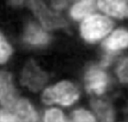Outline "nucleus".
<instances>
[{"instance_id": "nucleus-1", "label": "nucleus", "mask_w": 128, "mask_h": 122, "mask_svg": "<svg viewBox=\"0 0 128 122\" xmlns=\"http://www.w3.org/2000/svg\"><path fill=\"white\" fill-rule=\"evenodd\" d=\"M113 23L110 19L99 14L86 17L81 25V34L86 41L94 43L110 32Z\"/></svg>"}, {"instance_id": "nucleus-2", "label": "nucleus", "mask_w": 128, "mask_h": 122, "mask_svg": "<svg viewBox=\"0 0 128 122\" xmlns=\"http://www.w3.org/2000/svg\"><path fill=\"white\" fill-rule=\"evenodd\" d=\"M79 92L72 83L62 81L45 90L42 94V101L46 104H59L60 105H70L78 99Z\"/></svg>"}, {"instance_id": "nucleus-3", "label": "nucleus", "mask_w": 128, "mask_h": 122, "mask_svg": "<svg viewBox=\"0 0 128 122\" xmlns=\"http://www.w3.org/2000/svg\"><path fill=\"white\" fill-rule=\"evenodd\" d=\"M28 5L45 28L54 29L66 25L65 20L60 15L50 11L42 0H28Z\"/></svg>"}, {"instance_id": "nucleus-4", "label": "nucleus", "mask_w": 128, "mask_h": 122, "mask_svg": "<svg viewBox=\"0 0 128 122\" xmlns=\"http://www.w3.org/2000/svg\"><path fill=\"white\" fill-rule=\"evenodd\" d=\"M48 81V75L34 62H28L23 69L21 83L32 91H38Z\"/></svg>"}, {"instance_id": "nucleus-5", "label": "nucleus", "mask_w": 128, "mask_h": 122, "mask_svg": "<svg viewBox=\"0 0 128 122\" xmlns=\"http://www.w3.org/2000/svg\"><path fill=\"white\" fill-rule=\"evenodd\" d=\"M84 83L89 92L101 95L104 92L108 84V76L106 73L100 68L92 67L86 72Z\"/></svg>"}, {"instance_id": "nucleus-6", "label": "nucleus", "mask_w": 128, "mask_h": 122, "mask_svg": "<svg viewBox=\"0 0 128 122\" xmlns=\"http://www.w3.org/2000/svg\"><path fill=\"white\" fill-rule=\"evenodd\" d=\"M17 101L12 76L8 72L0 71V104L7 109L12 110Z\"/></svg>"}, {"instance_id": "nucleus-7", "label": "nucleus", "mask_w": 128, "mask_h": 122, "mask_svg": "<svg viewBox=\"0 0 128 122\" xmlns=\"http://www.w3.org/2000/svg\"><path fill=\"white\" fill-rule=\"evenodd\" d=\"M96 5L110 16L118 19L128 17V0H96Z\"/></svg>"}, {"instance_id": "nucleus-8", "label": "nucleus", "mask_w": 128, "mask_h": 122, "mask_svg": "<svg viewBox=\"0 0 128 122\" xmlns=\"http://www.w3.org/2000/svg\"><path fill=\"white\" fill-rule=\"evenodd\" d=\"M104 48L109 52H115L128 47V32L124 29L114 31L103 43Z\"/></svg>"}, {"instance_id": "nucleus-9", "label": "nucleus", "mask_w": 128, "mask_h": 122, "mask_svg": "<svg viewBox=\"0 0 128 122\" xmlns=\"http://www.w3.org/2000/svg\"><path fill=\"white\" fill-rule=\"evenodd\" d=\"M24 40L32 45H44L48 43V36L35 23H29L24 34Z\"/></svg>"}, {"instance_id": "nucleus-10", "label": "nucleus", "mask_w": 128, "mask_h": 122, "mask_svg": "<svg viewBox=\"0 0 128 122\" xmlns=\"http://www.w3.org/2000/svg\"><path fill=\"white\" fill-rule=\"evenodd\" d=\"M14 114L18 121H36L38 114L26 99H20L13 107Z\"/></svg>"}, {"instance_id": "nucleus-11", "label": "nucleus", "mask_w": 128, "mask_h": 122, "mask_svg": "<svg viewBox=\"0 0 128 122\" xmlns=\"http://www.w3.org/2000/svg\"><path fill=\"white\" fill-rule=\"evenodd\" d=\"M96 7V0H81L71 8L70 14L74 20H80L91 15Z\"/></svg>"}, {"instance_id": "nucleus-12", "label": "nucleus", "mask_w": 128, "mask_h": 122, "mask_svg": "<svg viewBox=\"0 0 128 122\" xmlns=\"http://www.w3.org/2000/svg\"><path fill=\"white\" fill-rule=\"evenodd\" d=\"M91 106L100 118L104 121L113 120V111L109 104L102 100H92Z\"/></svg>"}, {"instance_id": "nucleus-13", "label": "nucleus", "mask_w": 128, "mask_h": 122, "mask_svg": "<svg viewBox=\"0 0 128 122\" xmlns=\"http://www.w3.org/2000/svg\"><path fill=\"white\" fill-rule=\"evenodd\" d=\"M12 53V47L6 41V38L0 34V64H3L9 59Z\"/></svg>"}, {"instance_id": "nucleus-14", "label": "nucleus", "mask_w": 128, "mask_h": 122, "mask_svg": "<svg viewBox=\"0 0 128 122\" xmlns=\"http://www.w3.org/2000/svg\"><path fill=\"white\" fill-rule=\"evenodd\" d=\"M44 120L45 121L62 122L65 121L66 119H65V116H64L62 111L54 108V109H50L46 111V113L44 115Z\"/></svg>"}, {"instance_id": "nucleus-15", "label": "nucleus", "mask_w": 128, "mask_h": 122, "mask_svg": "<svg viewBox=\"0 0 128 122\" xmlns=\"http://www.w3.org/2000/svg\"><path fill=\"white\" fill-rule=\"evenodd\" d=\"M72 119L74 121H95V117L90 111L85 110H76L72 113Z\"/></svg>"}, {"instance_id": "nucleus-16", "label": "nucleus", "mask_w": 128, "mask_h": 122, "mask_svg": "<svg viewBox=\"0 0 128 122\" xmlns=\"http://www.w3.org/2000/svg\"><path fill=\"white\" fill-rule=\"evenodd\" d=\"M117 74L121 83H128V57L119 65Z\"/></svg>"}, {"instance_id": "nucleus-17", "label": "nucleus", "mask_w": 128, "mask_h": 122, "mask_svg": "<svg viewBox=\"0 0 128 122\" xmlns=\"http://www.w3.org/2000/svg\"><path fill=\"white\" fill-rule=\"evenodd\" d=\"M0 121L1 122H13L18 121L16 115L10 111H0Z\"/></svg>"}]
</instances>
